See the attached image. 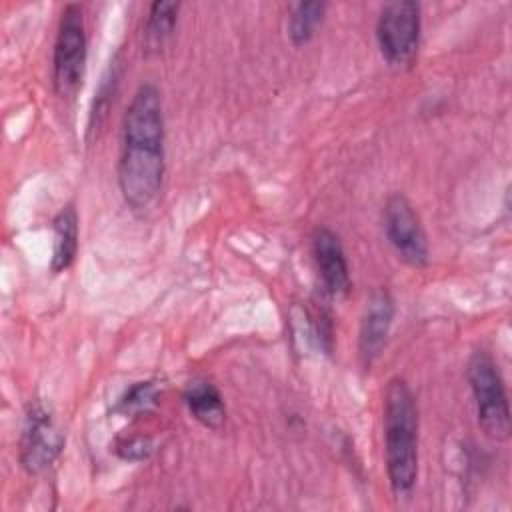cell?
<instances>
[{
	"label": "cell",
	"instance_id": "ba28073f",
	"mask_svg": "<svg viewBox=\"0 0 512 512\" xmlns=\"http://www.w3.org/2000/svg\"><path fill=\"white\" fill-rule=\"evenodd\" d=\"M394 320V300L386 288H378L370 294L364 306L358 332V354L364 368H370L382 354L386 338Z\"/></svg>",
	"mask_w": 512,
	"mask_h": 512
},
{
	"label": "cell",
	"instance_id": "8fae6325",
	"mask_svg": "<svg viewBox=\"0 0 512 512\" xmlns=\"http://www.w3.org/2000/svg\"><path fill=\"white\" fill-rule=\"evenodd\" d=\"M52 232H54V244H52L50 270L58 274L72 266L78 252V214L72 204L64 206L56 214V218L52 220Z\"/></svg>",
	"mask_w": 512,
	"mask_h": 512
},
{
	"label": "cell",
	"instance_id": "6da1fadb",
	"mask_svg": "<svg viewBox=\"0 0 512 512\" xmlns=\"http://www.w3.org/2000/svg\"><path fill=\"white\" fill-rule=\"evenodd\" d=\"M164 112L154 84H142L122 118L118 186L132 210H146L164 180Z\"/></svg>",
	"mask_w": 512,
	"mask_h": 512
},
{
	"label": "cell",
	"instance_id": "4fadbf2b",
	"mask_svg": "<svg viewBox=\"0 0 512 512\" xmlns=\"http://www.w3.org/2000/svg\"><path fill=\"white\" fill-rule=\"evenodd\" d=\"M326 8L328 4L318 0H306L292 6L288 16V36L294 46H304L314 38L316 28L324 20Z\"/></svg>",
	"mask_w": 512,
	"mask_h": 512
},
{
	"label": "cell",
	"instance_id": "5bb4252c",
	"mask_svg": "<svg viewBox=\"0 0 512 512\" xmlns=\"http://www.w3.org/2000/svg\"><path fill=\"white\" fill-rule=\"evenodd\" d=\"M160 396V386L156 380H142L134 382L116 402L114 412L122 416H138L150 410Z\"/></svg>",
	"mask_w": 512,
	"mask_h": 512
},
{
	"label": "cell",
	"instance_id": "3957f363",
	"mask_svg": "<svg viewBox=\"0 0 512 512\" xmlns=\"http://www.w3.org/2000/svg\"><path fill=\"white\" fill-rule=\"evenodd\" d=\"M466 376L474 396L480 428L492 440H506L510 436V408L502 376L490 352H472Z\"/></svg>",
	"mask_w": 512,
	"mask_h": 512
},
{
	"label": "cell",
	"instance_id": "8992f818",
	"mask_svg": "<svg viewBox=\"0 0 512 512\" xmlns=\"http://www.w3.org/2000/svg\"><path fill=\"white\" fill-rule=\"evenodd\" d=\"M384 230L392 248L406 264L414 268L428 266L430 248L426 232L412 202L400 192L390 194L384 204Z\"/></svg>",
	"mask_w": 512,
	"mask_h": 512
},
{
	"label": "cell",
	"instance_id": "7c38bea8",
	"mask_svg": "<svg viewBox=\"0 0 512 512\" xmlns=\"http://www.w3.org/2000/svg\"><path fill=\"white\" fill-rule=\"evenodd\" d=\"M178 12L180 2L156 0L150 4L142 32V44L146 54H158L166 46V42L174 34Z\"/></svg>",
	"mask_w": 512,
	"mask_h": 512
},
{
	"label": "cell",
	"instance_id": "9c48e42d",
	"mask_svg": "<svg viewBox=\"0 0 512 512\" xmlns=\"http://www.w3.org/2000/svg\"><path fill=\"white\" fill-rule=\"evenodd\" d=\"M312 254L324 288L334 296L346 294L350 288V270L338 234L324 226L316 228L312 234Z\"/></svg>",
	"mask_w": 512,
	"mask_h": 512
},
{
	"label": "cell",
	"instance_id": "7a4b0ae2",
	"mask_svg": "<svg viewBox=\"0 0 512 512\" xmlns=\"http://www.w3.org/2000/svg\"><path fill=\"white\" fill-rule=\"evenodd\" d=\"M382 426L390 488L396 498H408L418 478V406L402 378L386 384Z\"/></svg>",
	"mask_w": 512,
	"mask_h": 512
},
{
	"label": "cell",
	"instance_id": "9a60e30c",
	"mask_svg": "<svg viewBox=\"0 0 512 512\" xmlns=\"http://www.w3.org/2000/svg\"><path fill=\"white\" fill-rule=\"evenodd\" d=\"M114 450L124 460H132V462L146 460L152 452V442H150V438H144V436L118 438L114 444Z\"/></svg>",
	"mask_w": 512,
	"mask_h": 512
},
{
	"label": "cell",
	"instance_id": "5b68a950",
	"mask_svg": "<svg viewBox=\"0 0 512 512\" xmlns=\"http://www.w3.org/2000/svg\"><path fill=\"white\" fill-rule=\"evenodd\" d=\"M376 40L388 64H410L420 42V4L412 0L388 2L378 14Z\"/></svg>",
	"mask_w": 512,
	"mask_h": 512
},
{
	"label": "cell",
	"instance_id": "277c9868",
	"mask_svg": "<svg viewBox=\"0 0 512 512\" xmlns=\"http://www.w3.org/2000/svg\"><path fill=\"white\" fill-rule=\"evenodd\" d=\"M86 68V24L84 12L78 4H66L60 12L54 56H52V84L60 98H74L82 86Z\"/></svg>",
	"mask_w": 512,
	"mask_h": 512
},
{
	"label": "cell",
	"instance_id": "52a82bcc",
	"mask_svg": "<svg viewBox=\"0 0 512 512\" xmlns=\"http://www.w3.org/2000/svg\"><path fill=\"white\" fill-rule=\"evenodd\" d=\"M62 436L50 408L42 400H32L20 434V464L28 474L44 472L58 456Z\"/></svg>",
	"mask_w": 512,
	"mask_h": 512
},
{
	"label": "cell",
	"instance_id": "30bf717a",
	"mask_svg": "<svg viewBox=\"0 0 512 512\" xmlns=\"http://www.w3.org/2000/svg\"><path fill=\"white\" fill-rule=\"evenodd\" d=\"M188 412L206 428L218 430L226 422V404L220 390L208 378H194L184 388Z\"/></svg>",
	"mask_w": 512,
	"mask_h": 512
}]
</instances>
